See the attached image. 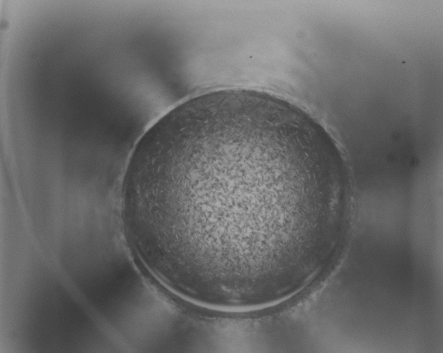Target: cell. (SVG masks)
I'll return each mask as SVG.
<instances>
[{
  "instance_id": "obj_1",
  "label": "cell",
  "mask_w": 443,
  "mask_h": 353,
  "mask_svg": "<svg viewBox=\"0 0 443 353\" xmlns=\"http://www.w3.org/2000/svg\"><path fill=\"white\" fill-rule=\"evenodd\" d=\"M341 180L315 120L245 89L170 110L140 138L125 176L147 265L175 296L225 310L282 293L289 262L318 249Z\"/></svg>"
}]
</instances>
